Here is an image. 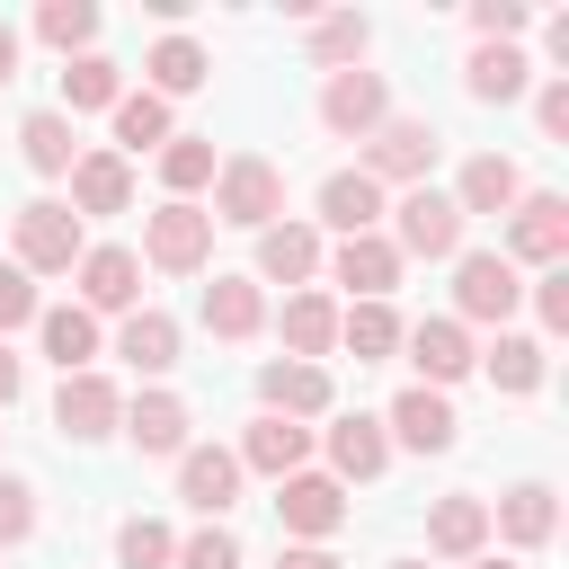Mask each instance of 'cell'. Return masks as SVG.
<instances>
[{"instance_id":"obj_1","label":"cell","mask_w":569,"mask_h":569,"mask_svg":"<svg viewBox=\"0 0 569 569\" xmlns=\"http://www.w3.org/2000/svg\"><path fill=\"white\" fill-rule=\"evenodd\" d=\"M276 213H284V178H276V160H258V151H231V160L213 169V222L267 231Z\"/></svg>"},{"instance_id":"obj_2","label":"cell","mask_w":569,"mask_h":569,"mask_svg":"<svg viewBox=\"0 0 569 569\" xmlns=\"http://www.w3.org/2000/svg\"><path fill=\"white\" fill-rule=\"evenodd\" d=\"M391 213V249L400 258H462V213H453V196H436V187H409L400 204H382Z\"/></svg>"},{"instance_id":"obj_3","label":"cell","mask_w":569,"mask_h":569,"mask_svg":"<svg viewBox=\"0 0 569 569\" xmlns=\"http://www.w3.org/2000/svg\"><path fill=\"white\" fill-rule=\"evenodd\" d=\"M436 151H445V133H436L427 116H391V124H373V133H365V178H373V187H382V178L427 187Z\"/></svg>"},{"instance_id":"obj_4","label":"cell","mask_w":569,"mask_h":569,"mask_svg":"<svg viewBox=\"0 0 569 569\" xmlns=\"http://www.w3.org/2000/svg\"><path fill=\"white\" fill-rule=\"evenodd\" d=\"M80 249H89V240H80V213H71V204H44V196L18 204V267H27V276H71Z\"/></svg>"},{"instance_id":"obj_5","label":"cell","mask_w":569,"mask_h":569,"mask_svg":"<svg viewBox=\"0 0 569 569\" xmlns=\"http://www.w3.org/2000/svg\"><path fill=\"white\" fill-rule=\"evenodd\" d=\"M498 258H507V267H560V258H569V204H560V196H516Z\"/></svg>"},{"instance_id":"obj_6","label":"cell","mask_w":569,"mask_h":569,"mask_svg":"<svg viewBox=\"0 0 569 569\" xmlns=\"http://www.w3.org/2000/svg\"><path fill=\"white\" fill-rule=\"evenodd\" d=\"M142 258L169 267V276H196V267L213 258V213H204V204H160V213H142Z\"/></svg>"},{"instance_id":"obj_7","label":"cell","mask_w":569,"mask_h":569,"mask_svg":"<svg viewBox=\"0 0 569 569\" xmlns=\"http://www.w3.org/2000/svg\"><path fill=\"white\" fill-rule=\"evenodd\" d=\"M516 302H525V284H516V267H507L498 249H462V258H453V311H462V320H498V329H507Z\"/></svg>"},{"instance_id":"obj_8","label":"cell","mask_w":569,"mask_h":569,"mask_svg":"<svg viewBox=\"0 0 569 569\" xmlns=\"http://www.w3.org/2000/svg\"><path fill=\"white\" fill-rule=\"evenodd\" d=\"M53 427H62L71 445H98V436L124 427V391H116L107 373H62V391H53Z\"/></svg>"},{"instance_id":"obj_9","label":"cell","mask_w":569,"mask_h":569,"mask_svg":"<svg viewBox=\"0 0 569 569\" xmlns=\"http://www.w3.org/2000/svg\"><path fill=\"white\" fill-rule=\"evenodd\" d=\"M276 516H284L293 542H329L347 525V489L329 471H293V480H276Z\"/></svg>"},{"instance_id":"obj_10","label":"cell","mask_w":569,"mask_h":569,"mask_svg":"<svg viewBox=\"0 0 569 569\" xmlns=\"http://www.w3.org/2000/svg\"><path fill=\"white\" fill-rule=\"evenodd\" d=\"M320 124L329 133H373V124H391V89H382V71H329V89H320Z\"/></svg>"},{"instance_id":"obj_11","label":"cell","mask_w":569,"mask_h":569,"mask_svg":"<svg viewBox=\"0 0 569 569\" xmlns=\"http://www.w3.org/2000/svg\"><path fill=\"white\" fill-rule=\"evenodd\" d=\"M400 347H409V365H418L427 391H445V382H462L480 365V347H471L462 320H418V329H400Z\"/></svg>"},{"instance_id":"obj_12","label":"cell","mask_w":569,"mask_h":569,"mask_svg":"<svg viewBox=\"0 0 569 569\" xmlns=\"http://www.w3.org/2000/svg\"><path fill=\"white\" fill-rule=\"evenodd\" d=\"M382 436H400L409 453H453V436H462V418H453V400H445V391H427V382H409V391L391 400V418H382Z\"/></svg>"},{"instance_id":"obj_13","label":"cell","mask_w":569,"mask_h":569,"mask_svg":"<svg viewBox=\"0 0 569 569\" xmlns=\"http://www.w3.org/2000/svg\"><path fill=\"white\" fill-rule=\"evenodd\" d=\"M142 302V258L133 249H80V311H133Z\"/></svg>"},{"instance_id":"obj_14","label":"cell","mask_w":569,"mask_h":569,"mask_svg":"<svg viewBox=\"0 0 569 569\" xmlns=\"http://www.w3.org/2000/svg\"><path fill=\"white\" fill-rule=\"evenodd\" d=\"M178 498H187L196 516L240 507V453H222V445H187V453H178Z\"/></svg>"},{"instance_id":"obj_15","label":"cell","mask_w":569,"mask_h":569,"mask_svg":"<svg viewBox=\"0 0 569 569\" xmlns=\"http://www.w3.org/2000/svg\"><path fill=\"white\" fill-rule=\"evenodd\" d=\"M329 276L356 293V302H382L391 284H400V249L382 240V231H356V240H338V258H329Z\"/></svg>"},{"instance_id":"obj_16","label":"cell","mask_w":569,"mask_h":569,"mask_svg":"<svg viewBox=\"0 0 569 569\" xmlns=\"http://www.w3.org/2000/svg\"><path fill=\"white\" fill-rule=\"evenodd\" d=\"M320 222H329L338 240L382 231V187H373L365 169H329V178H320Z\"/></svg>"},{"instance_id":"obj_17","label":"cell","mask_w":569,"mask_h":569,"mask_svg":"<svg viewBox=\"0 0 569 569\" xmlns=\"http://www.w3.org/2000/svg\"><path fill=\"white\" fill-rule=\"evenodd\" d=\"M302 462H311V427H293V418H249V436H240V471L293 480Z\"/></svg>"},{"instance_id":"obj_18","label":"cell","mask_w":569,"mask_h":569,"mask_svg":"<svg viewBox=\"0 0 569 569\" xmlns=\"http://www.w3.org/2000/svg\"><path fill=\"white\" fill-rule=\"evenodd\" d=\"M489 525H498L516 551H542V542H551V525H560V498H551V480H516V489L489 507Z\"/></svg>"},{"instance_id":"obj_19","label":"cell","mask_w":569,"mask_h":569,"mask_svg":"<svg viewBox=\"0 0 569 569\" xmlns=\"http://www.w3.org/2000/svg\"><path fill=\"white\" fill-rule=\"evenodd\" d=\"M124 204H133L124 151H80L71 160V213H124Z\"/></svg>"},{"instance_id":"obj_20","label":"cell","mask_w":569,"mask_h":569,"mask_svg":"<svg viewBox=\"0 0 569 569\" xmlns=\"http://www.w3.org/2000/svg\"><path fill=\"white\" fill-rule=\"evenodd\" d=\"M525 196V178H516V160L507 151H480V160H462V178H453V213L471 222V213H507Z\"/></svg>"},{"instance_id":"obj_21","label":"cell","mask_w":569,"mask_h":569,"mask_svg":"<svg viewBox=\"0 0 569 569\" xmlns=\"http://www.w3.org/2000/svg\"><path fill=\"white\" fill-rule=\"evenodd\" d=\"M258 400H267V418H320V409H329V373L276 356V365L258 373Z\"/></svg>"},{"instance_id":"obj_22","label":"cell","mask_w":569,"mask_h":569,"mask_svg":"<svg viewBox=\"0 0 569 569\" xmlns=\"http://www.w3.org/2000/svg\"><path fill=\"white\" fill-rule=\"evenodd\" d=\"M489 542V498H436L427 507V551L436 560H480Z\"/></svg>"},{"instance_id":"obj_23","label":"cell","mask_w":569,"mask_h":569,"mask_svg":"<svg viewBox=\"0 0 569 569\" xmlns=\"http://www.w3.org/2000/svg\"><path fill=\"white\" fill-rule=\"evenodd\" d=\"M258 276H267V284L320 276V231H311V222H267V231H258Z\"/></svg>"},{"instance_id":"obj_24","label":"cell","mask_w":569,"mask_h":569,"mask_svg":"<svg viewBox=\"0 0 569 569\" xmlns=\"http://www.w3.org/2000/svg\"><path fill=\"white\" fill-rule=\"evenodd\" d=\"M204 329H213V338H258V329H267L258 276H213V284H204Z\"/></svg>"},{"instance_id":"obj_25","label":"cell","mask_w":569,"mask_h":569,"mask_svg":"<svg viewBox=\"0 0 569 569\" xmlns=\"http://www.w3.org/2000/svg\"><path fill=\"white\" fill-rule=\"evenodd\" d=\"M382 462H391L382 418H365V409H356V418H338V427H329V480H373Z\"/></svg>"},{"instance_id":"obj_26","label":"cell","mask_w":569,"mask_h":569,"mask_svg":"<svg viewBox=\"0 0 569 569\" xmlns=\"http://www.w3.org/2000/svg\"><path fill=\"white\" fill-rule=\"evenodd\" d=\"M462 89H471L480 107H507V98H525V89H533V62H525L516 44H480V53H471V71H462Z\"/></svg>"},{"instance_id":"obj_27","label":"cell","mask_w":569,"mask_h":569,"mask_svg":"<svg viewBox=\"0 0 569 569\" xmlns=\"http://www.w3.org/2000/svg\"><path fill=\"white\" fill-rule=\"evenodd\" d=\"M116 356H124L133 373H169V365H178V320H169V311H124Z\"/></svg>"},{"instance_id":"obj_28","label":"cell","mask_w":569,"mask_h":569,"mask_svg":"<svg viewBox=\"0 0 569 569\" xmlns=\"http://www.w3.org/2000/svg\"><path fill=\"white\" fill-rule=\"evenodd\" d=\"M124 436H133L142 453H187V400H178V391H142V400L124 409Z\"/></svg>"},{"instance_id":"obj_29","label":"cell","mask_w":569,"mask_h":569,"mask_svg":"<svg viewBox=\"0 0 569 569\" xmlns=\"http://www.w3.org/2000/svg\"><path fill=\"white\" fill-rule=\"evenodd\" d=\"M142 71H151V98H187V89H204V80H213V62H204V44H196V36H160Z\"/></svg>"},{"instance_id":"obj_30","label":"cell","mask_w":569,"mask_h":569,"mask_svg":"<svg viewBox=\"0 0 569 569\" xmlns=\"http://www.w3.org/2000/svg\"><path fill=\"white\" fill-rule=\"evenodd\" d=\"M284 347H293V365H320L338 347V302L329 293H293L284 302Z\"/></svg>"},{"instance_id":"obj_31","label":"cell","mask_w":569,"mask_h":569,"mask_svg":"<svg viewBox=\"0 0 569 569\" xmlns=\"http://www.w3.org/2000/svg\"><path fill=\"white\" fill-rule=\"evenodd\" d=\"M213 169H222V160H213L204 133H169V142H160V187H169V204H187L196 187H213Z\"/></svg>"},{"instance_id":"obj_32","label":"cell","mask_w":569,"mask_h":569,"mask_svg":"<svg viewBox=\"0 0 569 569\" xmlns=\"http://www.w3.org/2000/svg\"><path fill=\"white\" fill-rule=\"evenodd\" d=\"M36 329H44V356H53L62 373H89V356H98V320H89L80 302H62V311H36Z\"/></svg>"},{"instance_id":"obj_33","label":"cell","mask_w":569,"mask_h":569,"mask_svg":"<svg viewBox=\"0 0 569 569\" xmlns=\"http://www.w3.org/2000/svg\"><path fill=\"white\" fill-rule=\"evenodd\" d=\"M18 151H27L36 178H71V160H80V151H71V124H62L53 107H36V116L18 124Z\"/></svg>"},{"instance_id":"obj_34","label":"cell","mask_w":569,"mask_h":569,"mask_svg":"<svg viewBox=\"0 0 569 569\" xmlns=\"http://www.w3.org/2000/svg\"><path fill=\"white\" fill-rule=\"evenodd\" d=\"M338 347H347L356 365H382V356L400 347V320H391V302H356V311H338Z\"/></svg>"},{"instance_id":"obj_35","label":"cell","mask_w":569,"mask_h":569,"mask_svg":"<svg viewBox=\"0 0 569 569\" xmlns=\"http://www.w3.org/2000/svg\"><path fill=\"white\" fill-rule=\"evenodd\" d=\"M480 365H489V382H498V391H542V338L498 329V347H489Z\"/></svg>"},{"instance_id":"obj_36","label":"cell","mask_w":569,"mask_h":569,"mask_svg":"<svg viewBox=\"0 0 569 569\" xmlns=\"http://www.w3.org/2000/svg\"><path fill=\"white\" fill-rule=\"evenodd\" d=\"M116 142H124V151H160V142H169V98H151V89L116 98Z\"/></svg>"},{"instance_id":"obj_37","label":"cell","mask_w":569,"mask_h":569,"mask_svg":"<svg viewBox=\"0 0 569 569\" xmlns=\"http://www.w3.org/2000/svg\"><path fill=\"white\" fill-rule=\"evenodd\" d=\"M116 560H124V569H169V560H178V533H169L160 516H124V525H116Z\"/></svg>"},{"instance_id":"obj_38","label":"cell","mask_w":569,"mask_h":569,"mask_svg":"<svg viewBox=\"0 0 569 569\" xmlns=\"http://www.w3.org/2000/svg\"><path fill=\"white\" fill-rule=\"evenodd\" d=\"M36 36H44V44H62V53H89L98 9H89V0H44V9H36Z\"/></svg>"},{"instance_id":"obj_39","label":"cell","mask_w":569,"mask_h":569,"mask_svg":"<svg viewBox=\"0 0 569 569\" xmlns=\"http://www.w3.org/2000/svg\"><path fill=\"white\" fill-rule=\"evenodd\" d=\"M62 98H71V107H116V98H124V89H116V62H107V53H71V62H62Z\"/></svg>"},{"instance_id":"obj_40","label":"cell","mask_w":569,"mask_h":569,"mask_svg":"<svg viewBox=\"0 0 569 569\" xmlns=\"http://www.w3.org/2000/svg\"><path fill=\"white\" fill-rule=\"evenodd\" d=\"M365 36H373V27H365L356 9H338V18H320V27H311V62H338V71H356Z\"/></svg>"},{"instance_id":"obj_41","label":"cell","mask_w":569,"mask_h":569,"mask_svg":"<svg viewBox=\"0 0 569 569\" xmlns=\"http://www.w3.org/2000/svg\"><path fill=\"white\" fill-rule=\"evenodd\" d=\"M169 569H240V542H231L222 525H204V533H187V542H178V560H169Z\"/></svg>"},{"instance_id":"obj_42","label":"cell","mask_w":569,"mask_h":569,"mask_svg":"<svg viewBox=\"0 0 569 569\" xmlns=\"http://www.w3.org/2000/svg\"><path fill=\"white\" fill-rule=\"evenodd\" d=\"M36 311H44V302H36V276H27V267H0V338L27 329Z\"/></svg>"},{"instance_id":"obj_43","label":"cell","mask_w":569,"mask_h":569,"mask_svg":"<svg viewBox=\"0 0 569 569\" xmlns=\"http://www.w3.org/2000/svg\"><path fill=\"white\" fill-rule=\"evenodd\" d=\"M27 533H36V489L0 471V551H9V542H27Z\"/></svg>"},{"instance_id":"obj_44","label":"cell","mask_w":569,"mask_h":569,"mask_svg":"<svg viewBox=\"0 0 569 569\" xmlns=\"http://www.w3.org/2000/svg\"><path fill=\"white\" fill-rule=\"evenodd\" d=\"M471 27L489 44H507V36H525V0H471Z\"/></svg>"},{"instance_id":"obj_45","label":"cell","mask_w":569,"mask_h":569,"mask_svg":"<svg viewBox=\"0 0 569 569\" xmlns=\"http://www.w3.org/2000/svg\"><path fill=\"white\" fill-rule=\"evenodd\" d=\"M533 311H542V329H569V267H542V284H533Z\"/></svg>"},{"instance_id":"obj_46","label":"cell","mask_w":569,"mask_h":569,"mask_svg":"<svg viewBox=\"0 0 569 569\" xmlns=\"http://www.w3.org/2000/svg\"><path fill=\"white\" fill-rule=\"evenodd\" d=\"M533 116H542V133H551V142H569V80H551V89L533 98Z\"/></svg>"},{"instance_id":"obj_47","label":"cell","mask_w":569,"mask_h":569,"mask_svg":"<svg viewBox=\"0 0 569 569\" xmlns=\"http://www.w3.org/2000/svg\"><path fill=\"white\" fill-rule=\"evenodd\" d=\"M276 569H338V551H320V542H293Z\"/></svg>"},{"instance_id":"obj_48","label":"cell","mask_w":569,"mask_h":569,"mask_svg":"<svg viewBox=\"0 0 569 569\" xmlns=\"http://www.w3.org/2000/svg\"><path fill=\"white\" fill-rule=\"evenodd\" d=\"M18 391H27V365H18V356H9V338H0V409H9Z\"/></svg>"},{"instance_id":"obj_49","label":"cell","mask_w":569,"mask_h":569,"mask_svg":"<svg viewBox=\"0 0 569 569\" xmlns=\"http://www.w3.org/2000/svg\"><path fill=\"white\" fill-rule=\"evenodd\" d=\"M0 80H18V36L0 27Z\"/></svg>"},{"instance_id":"obj_50","label":"cell","mask_w":569,"mask_h":569,"mask_svg":"<svg viewBox=\"0 0 569 569\" xmlns=\"http://www.w3.org/2000/svg\"><path fill=\"white\" fill-rule=\"evenodd\" d=\"M471 569H516V560H471Z\"/></svg>"},{"instance_id":"obj_51","label":"cell","mask_w":569,"mask_h":569,"mask_svg":"<svg viewBox=\"0 0 569 569\" xmlns=\"http://www.w3.org/2000/svg\"><path fill=\"white\" fill-rule=\"evenodd\" d=\"M400 569H427V560H400Z\"/></svg>"}]
</instances>
